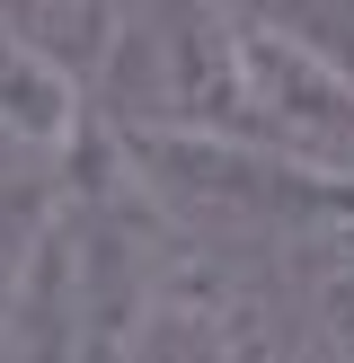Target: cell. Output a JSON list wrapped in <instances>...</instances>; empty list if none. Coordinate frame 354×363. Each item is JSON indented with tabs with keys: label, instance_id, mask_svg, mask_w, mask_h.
<instances>
[{
	"label": "cell",
	"instance_id": "5b68a950",
	"mask_svg": "<svg viewBox=\"0 0 354 363\" xmlns=\"http://www.w3.org/2000/svg\"><path fill=\"white\" fill-rule=\"evenodd\" d=\"M62 186H71V160H27V169H0V284L35 257L53 222H62Z\"/></svg>",
	"mask_w": 354,
	"mask_h": 363
},
{
	"label": "cell",
	"instance_id": "3957f363",
	"mask_svg": "<svg viewBox=\"0 0 354 363\" xmlns=\"http://www.w3.org/2000/svg\"><path fill=\"white\" fill-rule=\"evenodd\" d=\"M0 142H18L27 160H71L88 142V89L71 71H53L0 9Z\"/></svg>",
	"mask_w": 354,
	"mask_h": 363
},
{
	"label": "cell",
	"instance_id": "277c9868",
	"mask_svg": "<svg viewBox=\"0 0 354 363\" xmlns=\"http://www.w3.org/2000/svg\"><path fill=\"white\" fill-rule=\"evenodd\" d=\"M301 293H310V363H354V230L301 248Z\"/></svg>",
	"mask_w": 354,
	"mask_h": 363
},
{
	"label": "cell",
	"instance_id": "6da1fadb",
	"mask_svg": "<svg viewBox=\"0 0 354 363\" xmlns=\"http://www.w3.org/2000/svg\"><path fill=\"white\" fill-rule=\"evenodd\" d=\"M230 45V142L354 177V71L292 27V9H222Z\"/></svg>",
	"mask_w": 354,
	"mask_h": 363
},
{
	"label": "cell",
	"instance_id": "7a4b0ae2",
	"mask_svg": "<svg viewBox=\"0 0 354 363\" xmlns=\"http://www.w3.org/2000/svg\"><path fill=\"white\" fill-rule=\"evenodd\" d=\"M124 363H283V319L248 257L169 240V266L151 284V311Z\"/></svg>",
	"mask_w": 354,
	"mask_h": 363
}]
</instances>
